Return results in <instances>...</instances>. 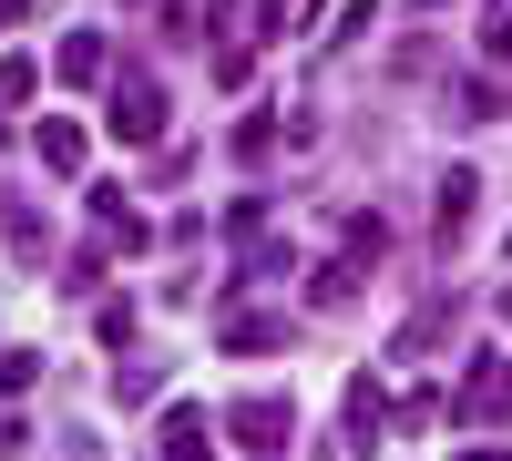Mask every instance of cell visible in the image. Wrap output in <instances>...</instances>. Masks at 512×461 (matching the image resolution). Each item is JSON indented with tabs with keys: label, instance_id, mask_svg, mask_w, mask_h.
I'll return each instance as SVG.
<instances>
[{
	"label": "cell",
	"instance_id": "1",
	"mask_svg": "<svg viewBox=\"0 0 512 461\" xmlns=\"http://www.w3.org/2000/svg\"><path fill=\"white\" fill-rule=\"evenodd\" d=\"M441 421H461L472 441H502V431H512V359H502V349H472L461 390L441 400Z\"/></svg>",
	"mask_w": 512,
	"mask_h": 461
},
{
	"label": "cell",
	"instance_id": "2",
	"mask_svg": "<svg viewBox=\"0 0 512 461\" xmlns=\"http://www.w3.org/2000/svg\"><path fill=\"white\" fill-rule=\"evenodd\" d=\"M113 134L123 144H164L175 134V103H164L154 72H113Z\"/></svg>",
	"mask_w": 512,
	"mask_h": 461
},
{
	"label": "cell",
	"instance_id": "3",
	"mask_svg": "<svg viewBox=\"0 0 512 461\" xmlns=\"http://www.w3.org/2000/svg\"><path fill=\"white\" fill-rule=\"evenodd\" d=\"M82 216H93V226H103V246H123V257H134V246H164V226H144L123 185H82Z\"/></svg>",
	"mask_w": 512,
	"mask_h": 461
},
{
	"label": "cell",
	"instance_id": "4",
	"mask_svg": "<svg viewBox=\"0 0 512 461\" xmlns=\"http://www.w3.org/2000/svg\"><path fill=\"white\" fill-rule=\"evenodd\" d=\"M226 441L236 451H287L297 441V410L287 400H226Z\"/></svg>",
	"mask_w": 512,
	"mask_h": 461
},
{
	"label": "cell",
	"instance_id": "5",
	"mask_svg": "<svg viewBox=\"0 0 512 461\" xmlns=\"http://www.w3.org/2000/svg\"><path fill=\"white\" fill-rule=\"evenodd\" d=\"M338 421H349V451H379V431H390V390H379V369H349Z\"/></svg>",
	"mask_w": 512,
	"mask_h": 461
},
{
	"label": "cell",
	"instance_id": "6",
	"mask_svg": "<svg viewBox=\"0 0 512 461\" xmlns=\"http://www.w3.org/2000/svg\"><path fill=\"white\" fill-rule=\"evenodd\" d=\"M287 339H297V328H287V318H267V308H246V298H236V308H226V328H216V349H226V359H277Z\"/></svg>",
	"mask_w": 512,
	"mask_h": 461
},
{
	"label": "cell",
	"instance_id": "7",
	"mask_svg": "<svg viewBox=\"0 0 512 461\" xmlns=\"http://www.w3.org/2000/svg\"><path fill=\"white\" fill-rule=\"evenodd\" d=\"M52 82H72V93L113 82V41H103V31H62V52H52Z\"/></svg>",
	"mask_w": 512,
	"mask_h": 461
},
{
	"label": "cell",
	"instance_id": "8",
	"mask_svg": "<svg viewBox=\"0 0 512 461\" xmlns=\"http://www.w3.org/2000/svg\"><path fill=\"white\" fill-rule=\"evenodd\" d=\"M472 205H482V175H472V164H451V175H441V205H431V246H461Z\"/></svg>",
	"mask_w": 512,
	"mask_h": 461
},
{
	"label": "cell",
	"instance_id": "9",
	"mask_svg": "<svg viewBox=\"0 0 512 461\" xmlns=\"http://www.w3.org/2000/svg\"><path fill=\"white\" fill-rule=\"evenodd\" d=\"M379 257H390V216H349V226H338V267H349V277H369Z\"/></svg>",
	"mask_w": 512,
	"mask_h": 461
},
{
	"label": "cell",
	"instance_id": "10",
	"mask_svg": "<svg viewBox=\"0 0 512 461\" xmlns=\"http://www.w3.org/2000/svg\"><path fill=\"white\" fill-rule=\"evenodd\" d=\"M31 154L52 164V175H82V123H62V113H41V123H31Z\"/></svg>",
	"mask_w": 512,
	"mask_h": 461
},
{
	"label": "cell",
	"instance_id": "11",
	"mask_svg": "<svg viewBox=\"0 0 512 461\" xmlns=\"http://www.w3.org/2000/svg\"><path fill=\"white\" fill-rule=\"evenodd\" d=\"M0 226H11V257H21V267L52 257V226H41V205H21V195H11V205H0Z\"/></svg>",
	"mask_w": 512,
	"mask_h": 461
},
{
	"label": "cell",
	"instance_id": "12",
	"mask_svg": "<svg viewBox=\"0 0 512 461\" xmlns=\"http://www.w3.org/2000/svg\"><path fill=\"white\" fill-rule=\"evenodd\" d=\"M226 154H236V164H267V154H277V113H267V103H246V113H236V134H226Z\"/></svg>",
	"mask_w": 512,
	"mask_h": 461
},
{
	"label": "cell",
	"instance_id": "13",
	"mask_svg": "<svg viewBox=\"0 0 512 461\" xmlns=\"http://www.w3.org/2000/svg\"><path fill=\"white\" fill-rule=\"evenodd\" d=\"M164 461H216V451H205V410H195V400L164 410Z\"/></svg>",
	"mask_w": 512,
	"mask_h": 461
},
{
	"label": "cell",
	"instance_id": "14",
	"mask_svg": "<svg viewBox=\"0 0 512 461\" xmlns=\"http://www.w3.org/2000/svg\"><path fill=\"white\" fill-rule=\"evenodd\" d=\"M390 431H410V441H420V431H441V390H431V380H410V400H390Z\"/></svg>",
	"mask_w": 512,
	"mask_h": 461
},
{
	"label": "cell",
	"instance_id": "15",
	"mask_svg": "<svg viewBox=\"0 0 512 461\" xmlns=\"http://www.w3.org/2000/svg\"><path fill=\"white\" fill-rule=\"evenodd\" d=\"M134 328H144L134 298H93V339H103V349H134Z\"/></svg>",
	"mask_w": 512,
	"mask_h": 461
},
{
	"label": "cell",
	"instance_id": "16",
	"mask_svg": "<svg viewBox=\"0 0 512 461\" xmlns=\"http://www.w3.org/2000/svg\"><path fill=\"white\" fill-rule=\"evenodd\" d=\"M31 93H41V62L31 52H0V113H21Z\"/></svg>",
	"mask_w": 512,
	"mask_h": 461
},
{
	"label": "cell",
	"instance_id": "17",
	"mask_svg": "<svg viewBox=\"0 0 512 461\" xmlns=\"http://www.w3.org/2000/svg\"><path fill=\"white\" fill-rule=\"evenodd\" d=\"M502 103H512V93H502V82H451V113H461V123H492Z\"/></svg>",
	"mask_w": 512,
	"mask_h": 461
},
{
	"label": "cell",
	"instance_id": "18",
	"mask_svg": "<svg viewBox=\"0 0 512 461\" xmlns=\"http://www.w3.org/2000/svg\"><path fill=\"white\" fill-rule=\"evenodd\" d=\"M62 287H72V298H103V246H82V257H62Z\"/></svg>",
	"mask_w": 512,
	"mask_h": 461
},
{
	"label": "cell",
	"instance_id": "19",
	"mask_svg": "<svg viewBox=\"0 0 512 461\" xmlns=\"http://www.w3.org/2000/svg\"><path fill=\"white\" fill-rule=\"evenodd\" d=\"M185 164H195V154H175V134L144 144V185H185Z\"/></svg>",
	"mask_w": 512,
	"mask_h": 461
},
{
	"label": "cell",
	"instance_id": "20",
	"mask_svg": "<svg viewBox=\"0 0 512 461\" xmlns=\"http://www.w3.org/2000/svg\"><path fill=\"white\" fill-rule=\"evenodd\" d=\"M308 298H318V308H349L359 277H349V267H308Z\"/></svg>",
	"mask_w": 512,
	"mask_h": 461
},
{
	"label": "cell",
	"instance_id": "21",
	"mask_svg": "<svg viewBox=\"0 0 512 461\" xmlns=\"http://www.w3.org/2000/svg\"><path fill=\"white\" fill-rule=\"evenodd\" d=\"M482 52H492V62H512V11H482Z\"/></svg>",
	"mask_w": 512,
	"mask_h": 461
},
{
	"label": "cell",
	"instance_id": "22",
	"mask_svg": "<svg viewBox=\"0 0 512 461\" xmlns=\"http://www.w3.org/2000/svg\"><path fill=\"white\" fill-rule=\"evenodd\" d=\"M287 21H297V0H256V21H246V31L267 41V31H287Z\"/></svg>",
	"mask_w": 512,
	"mask_h": 461
},
{
	"label": "cell",
	"instance_id": "23",
	"mask_svg": "<svg viewBox=\"0 0 512 461\" xmlns=\"http://www.w3.org/2000/svg\"><path fill=\"white\" fill-rule=\"evenodd\" d=\"M31 380H41V359H31V349H11V359H0V390H31Z\"/></svg>",
	"mask_w": 512,
	"mask_h": 461
},
{
	"label": "cell",
	"instance_id": "24",
	"mask_svg": "<svg viewBox=\"0 0 512 461\" xmlns=\"http://www.w3.org/2000/svg\"><path fill=\"white\" fill-rule=\"evenodd\" d=\"M21 451H31V431L11 421V410H0V461H21Z\"/></svg>",
	"mask_w": 512,
	"mask_h": 461
},
{
	"label": "cell",
	"instance_id": "25",
	"mask_svg": "<svg viewBox=\"0 0 512 461\" xmlns=\"http://www.w3.org/2000/svg\"><path fill=\"white\" fill-rule=\"evenodd\" d=\"M31 21V0H0V31H21Z\"/></svg>",
	"mask_w": 512,
	"mask_h": 461
},
{
	"label": "cell",
	"instance_id": "26",
	"mask_svg": "<svg viewBox=\"0 0 512 461\" xmlns=\"http://www.w3.org/2000/svg\"><path fill=\"white\" fill-rule=\"evenodd\" d=\"M461 461H512V451H502V441H472V451H461Z\"/></svg>",
	"mask_w": 512,
	"mask_h": 461
},
{
	"label": "cell",
	"instance_id": "27",
	"mask_svg": "<svg viewBox=\"0 0 512 461\" xmlns=\"http://www.w3.org/2000/svg\"><path fill=\"white\" fill-rule=\"evenodd\" d=\"M123 11H154V0H123Z\"/></svg>",
	"mask_w": 512,
	"mask_h": 461
}]
</instances>
